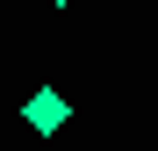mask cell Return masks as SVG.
<instances>
[{"label": "cell", "mask_w": 158, "mask_h": 151, "mask_svg": "<svg viewBox=\"0 0 158 151\" xmlns=\"http://www.w3.org/2000/svg\"><path fill=\"white\" fill-rule=\"evenodd\" d=\"M22 122H29L36 137H50V130H65V122H72V101H65L58 86H36L29 101H22Z\"/></svg>", "instance_id": "1"}, {"label": "cell", "mask_w": 158, "mask_h": 151, "mask_svg": "<svg viewBox=\"0 0 158 151\" xmlns=\"http://www.w3.org/2000/svg\"><path fill=\"white\" fill-rule=\"evenodd\" d=\"M50 7H72V0H50Z\"/></svg>", "instance_id": "2"}]
</instances>
